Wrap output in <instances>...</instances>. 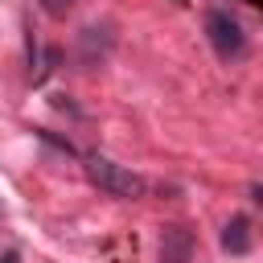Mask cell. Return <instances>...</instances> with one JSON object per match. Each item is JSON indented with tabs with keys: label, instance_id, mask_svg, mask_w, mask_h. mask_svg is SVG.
I'll return each instance as SVG.
<instances>
[{
	"label": "cell",
	"instance_id": "1",
	"mask_svg": "<svg viewBox=\"0 0 263 263\" xmlns=\"http://www.w3.org/2000/svg\"><path fill=\"white\" fill-rule=\"evenodd\" d=\"M86 181H90L99 193L119 197V201H136V197H144V189H148V181H144L140 173H132L127 164H119V160H111V156H86Z\"/></svg>",
	"mask_w": 263,
	"mask_h": 263
},
{
	"label": "cell",
	"instance_id": "2",
	"mask_svg": "<svg viewBox=\"0 0 263 263\" xmlns=\"http://www.w3.org/2000/svg\"><path fill=\"white\" fill-rule=\"evenodd\" d=\"M205 41H210V49L218 53V62H226V66H234V62L247 58V33H242V21H238L230 8H222V4L205 12Z\"/></svg>",
	"mask_w": 263,
	"mask_h": 263
},
{
	"label": "cell",
	"instance_id": "3",
	"mask_svg": "<svg viewBox=\"0 0 263 263\" xmlns=\"http://www.w3.org/2000/svg\"><path fill=\"white\" fill-rule=\"evenodd\" d=\"M111 45H115V33H111L107 21H103V25H86V29L78 33V62H82L86 70H99V66L111 58Z\"/></svg>",
	"mask_w": 263,
	"mask_h": 263
},
{
	"label": "cell",
	"instance_id": "4",
	"mask_svg": "<svg viewBox=\"0 0 263 263\" xmlns=\"http://www.w3.org/2000/svg\"><path fill=\"white\" fill-rule=\"evenodd\" d=\"M160 263H193V230L189 226L160 230Z\"/></svg>",
	"mask_w": 263,
	"mask_h": 263
},
{
	"label": "cell",
	"instance_id": "5",
	"mask_svg": "<svg viewBox=\"0 0 263 263\" xmlns=\"http://www.w3.org/2000/svg\"><path fill=\"white\" fill-rule=\"evenodd\" d=\"M251 242H255V234H251V218H247V214H234V218L222 226V251H230V255H247Z\"/></svg>",
	"mask_w": 263,
	"mask_h": 263
},
{
	"label": "cell",
	"instance_id": "6",
	"mask_svg": "<svg viewBox=\"0 0 263 263\" xmlns=\"http://www.w3.org/2000/svg\"><path fill=\"white\" fill-rule=\"evenodd\" d=\"M37 4H41V12L53 16V21H66V16L74 12V0H37Z\"/></svg>",
	"mask_w": 263,
	"mask_h": 263
},
{
	"label": "cell",
	"instance_id": "7",
	"mask_svg": "<svg viewBox=\"0 0 263 263\" xmlns=\"http://www.w3.org/2000/svg\"><path fill=\"white\" fill-rule=\"evenodd\" d=\"M4 263H16V251H8V255H4Z\"/></svg>",
	"mask_w": 263,
	"mask_h": 263
},
{
	"label": "cell",
	"instance_id": "8",
	"mask_svg": "<svg viewBox=\"0 0 263 263\" xmlns=\"http://www.w3.org/2000/svg\"><path fill=\"white\" fill-rule=\"evenodd\" d=\"M247 4H259V0H247Z\"/></svg>",
	"mask_w": 263,
	"mask_h": 263
}]
</instances>
